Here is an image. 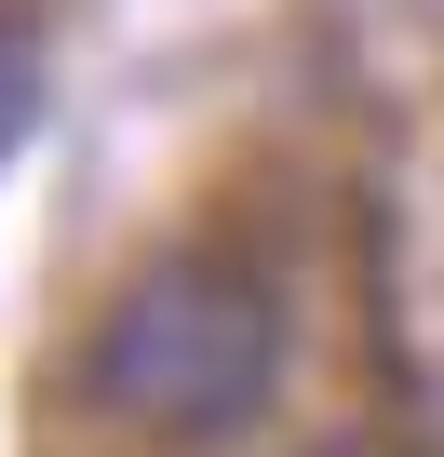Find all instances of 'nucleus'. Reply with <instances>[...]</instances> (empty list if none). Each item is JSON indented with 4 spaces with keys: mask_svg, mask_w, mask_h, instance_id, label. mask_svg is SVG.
Returning a JSON list of instances; mask_svg holds the SVG:
<instances>
[{
    "mask_svg": "<svg viewBox=\"0 0 444 457\" xmlns=\"http://www.w3.org/2000/svg\"><path fill=\"white\" fill-rule=\"evenodd\" d=\"M95 403L162 430V444H215V430H243L283 377V296L256 256H162L121 283V310L95 323Z\"/></svg>",
    "mask_w": 444,
    "mask_h": 457,
    "instance_id": "obj_1",
    "label": "nucleus"
},
{
    "mask_svg": "<svg viewBox=\"0 0 444 457\" xmlns=\"http://www.w3.org/2000/svg\"><path fill=\"white\" fill-rule=\"evenodd\" d=\"M14 121H28V54L0 41V135H14Z\"/></svg>",
    "mask_w": 444,
    "mask_h": 457,
    "instance_id": "obj_2",
    "label": "nucleus"
}]
</instances>
